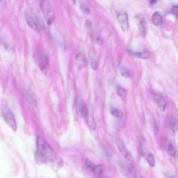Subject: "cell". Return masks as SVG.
<instances>
[{"label":"cell","instance_id":"16","mask_svg":"<svg viewBox=\"0 0 178 178\" xmlns=\"http://www.w3.org/2000/svg\"><path fill=\"white\" fill-rule=\"evenodd\" d=\"M91 37L94 42L98 44L101 45L102 43V39L98 34L95 32H93L91 34Z\"/></svg>","mask_w":178,"mask_h":178},{"label":"cell","instance_id":"6","mask_svg":"<svg viewBox=\"0 0 178 178\" xmlns=\"http://www.w3.org/2000/svg\"><path fill=\"white\" fill-rule=\"evenodd\" d=\"M117 19L122 31L125 32L128 31L129 28L128 14L126 13L120 14L117 15Z\"/></svg>","mask_w":178,"mask_h":178},{"label":"cell","instance_id":"17","mask_svg":"<svg viewBox=\"0 0 178 178\" xmlns=\"http://www.w3.org/2000/svg\"><path fill=\"white\" fill-rule=\"evenodd\" d=\"M146 158L148 162L150 165L152 167H154L155 164V161L153 154L150 153V152H147L146 155Z\"/></svg>","mask_w":178,"mask_h":178},{"label":"cell","instance_id":"12","mask_svg":"<svg viewBox=\"0 0 178 178\" xmlns=\"http://www.w3.org/2000/svg\"><path fill=\"white\" fill-rule=\"evenodd\" d=\"M86 122L89 128L92 129H95L96 128V125L94 117L89 112L84 117Z\"/></svg>","mask_w":178,"mask_h":178},{"label":"cell","instance_id":"19","mask_svg":"<svg viewBox=\"0 0 178 178\" xmlns=\"http://www.w3.org/2000/svg\"><path fill=\"white\" fill-rule=\"evenodd\" d=\"M26 96L28 101L31 105L34 108H37V104L35 99L29 92H27Z\"/></svg>","mask_w":178,"mask_h":178},{"label":"cell","instance_id":"7","mask_svg":"<svg viewBox=\"0 0 178 178\" xmlns=\"http://www.w3.org/2000/svg\"><path fill=\"white\" fill-rule=\"evenodd\" d=\"M154 100L158 108L164 112L167 107V103L165 99L161 95L154 93L153 94Z\"/></svg>","mask_w":178,"mask_h":178},{"label":"cell","instance_id":"22","mask_svg":"<svg viewBox=\"0 0 178 178\" xmlns=\"http://www.w3.org/2000/svg\"><path fill=\"white\" fill-rule=\"evenodd\" d=\"M85 163L86 167L87 169L92 172L95 165L92 161L88 159H85Z\"/></svg>","mask_w":178,"mask_h":178},{"label":"cell","instance_id":"29","mask_svg":"<svg viewBox=\"0 0 178 178\" xmlns=\"http://www.w3.org/2000/svg\"><path fill=\"white\" fill-rule=\"evenodd\" d=\"M35 1L37 2H39V3H41V2L43 1L42 0H35Z\"/></svg>","mask_w":178,"mask_h":178},{"label":"cell","instance_id":"27","mask_svg":"<svg viewBox=\"0 0 178 178\" xmlns=\"http://www.w3.org/2000/svg\"><path fill=\"white\" fill-rule=\"evenodd\" d=\"M7 5L6 0H0V7L2 8H5Z\"/></svg>","mask_w":178,"mask_h":178},{"label":"cell","instance_id":"9","mask_svg":"<svg viewBox=\"0 0 178 178\" xmlns=\"http://www.w3.org/2000/svg\"><path fill=\"white\" fill-rule=\"evenodd\" d=\"M76 66L79 69L85 68L87 63L86 57L82 53H79L76 55Z\"/></svg>","mask_w":178,"mask_h":178},{"label":"cell","instance_id":"2","mask_svg":"<svg viewBox=\"0 0 178 178\" xmlns=\"http://www.w3.org/2000/svg\"><path fill=\"white\" fill-rule=\"evenodd\" d=\"M117 145L119 151L123 156L126 161L128 166V170L131 172L135 166V163L133 157L131 152L126 148L124 143L121 139H118L116 141Z\"/></svg>","mask_w":178,"mask_h":178},{"label":"cell","instance_id":"24","mask_svg":"<svg viewBox=\"0 0 178 178\" xmlns=\"http://www.w3.org/2000/svg\"><path fill=\"white\" fill-rule=\"evenodd\" d=\"M117 93L118 95L122 99L125 98L126 96V92L125 90L121 87H118Z\"/></svg>","mask_w":178,"mask_h":178},{"label":"cell","instance_id":"11","mask_svg":"<svg viewBox=\"0 0 178 178\" xmlns=\"http://www.w3.org/2000/svg\"><path fill=\"white\" fill-rule=\"evenodd\" d=\"M152 21L153 24L156 26H159L162 24L163 18L161 14L156 11L152 16Z\"/></svg>","mask_w":178,"mask_h":178},{"label":"cell","instance_id":"20","mask_svg":"<svg viewBox=\"0 0 178 178\" xmlns=\"http://www.w3.org/2000/svg\"><path fill=\"white\" fill-rule=\"evenodd\" d=\"M170 127L174 132H176V131H177L178 121L177 119L174 118L171 120L170 122Z\"/></svg>","mask_w":178,"mask_h":178},{"label":"cell","instance_id":"13","mask_svg":"<svg viewBox=\"0 0 178 178\" xmlns=\"http://www.w3.org/2000/svg\"><path fill=\"white\" fill-rule=\"evenodd\" d=\"M128 52L133 56L141 59H147L150 57V53L147 50L142 52H134L130 50Z\"/></svg>","mask_w":178,"mask_h":178},{"label":"cell","instance_id":"1","mask_svg":"<svg viewBox=\"0 0 178 178\" xmlns=\"http://www.w3.org/2000/svg\"><path fill=\"white\" fill-rule=\"evenodd\" d=\"M37 143V149L35 153L41 157L45 162L54 161L56 160V154L43 138L38 136Z\"/></svg>","mask_w":178,"mask_h":178},{"label":"cell","instance_id":"26","mask_svg":"<svg viewBox=\"0 0 178 178\" xmlns=\"http://www.w3.org/2000/svg\"><path fill=\"white\" fill-rule=\"evenodd\" d=\"M91 65L92 68L94 70H96L98 68V63L94 59L91 60Z\"/></svg>","mask_w":178,"mask_h":178},{"label":"cell","instance_id":"25","mask_svg":"<svg viewBox=\"0 0 178 178\" xmlns=\"http://www.w3.org/2000/svg\"><path fill=\"white\" fill-rule=\"evenodd\" d=\"M178 8L177 5H174L172 7L170 11V13L176 17L178 16Z\"/></svg>","mask_w":178,"mask_h":178},{"label":"cell","instance_id":"21","mask_svg":"<svg viewBox=\"0 0 178 178\" xmlns=\"http://www.w3.org/2000/svg\"><path fill=\"white\" fill-rule=\"evenodd\" d=\"M110 113L111 114L117 118H121L123 117V114L121 111L116 108L111 110Z\"/></svg>","mask_w":178,"mask_h":178},{"label":"cell","instance_id":"15","mask_svg":"<svg viewBox=\"0 0 178 178\" xmlns=\"http://www.w3.org/2000/svg\"><path fill=\"white\" fill-rule=\"evenodd\" d=\"M84 105L81 101L79 100H77L76 103V112L78 116L79 117H83V111Z\"/></svg>","mask_w":178,"mask_h":178},{"label":"cell","instance_id":"4","mask_svg":"<svg viewBox=\"0 0 178 178\" xmlns=\"http://www.w3.org/2000/svg\"><path fill=\"white\" fill-rule=\"evenodd\" d=\"M2 115L6 123L14 131H16L17 129V121L12 111L8 108H5L2 112Z\"/></svg>","mask_w":178,"mask_h":178},{"label":"cell","instance_id":"23","mask_svg":"<svg viewBox=\"0 0 178 178\" xmlns=\"http://www.w3.org/2000/svg\"><path fill=\"white\" fill-rule=\"evenodd\" d=\"M168 151L169 153L172 156L174 157L176 154V151L175 147L172 143H168Z\"/></svg>","mask_w":178,"mask_h":178},{"label":"cell","instance_id":"8","mask_svg":"<svg viewBox=\"0 0 178 178\" xmlns=\"http://www.w3.org/2000/svg\"><path fill=\"white\" fill-rule=\"evenodd\" d=\"M25 19L27 24L32 29L36 32L40 31V28L34 18L28 12L25 13Z\"/></svg>","mask_w":178,"mask_h":178},{"label":"cell","instance_id":"5","mask_svg":"<svg viewBox=\"0 0 178 178\" xmlns=\"http://www.w3.org/2000/svg\"><path fill=\"white\" fill-rule=\"evenodd\" d=\"M135 19L138 31L142 35L144 36L146 31V22L144 16L141 14H138L135 15Z\"/></svg>","mask_w":178,"mask_h":178},{"label":"cell","instance_id":"18","mask_svg":"<svg viewBox=\"0 0 178 178\" xmlns=\"http://www.w3.org/2000/svg\"><path fill=\"white\" fill-rule=\"evenodd\" d=\"M103 169L102 166L101 165H95L92 172L96 176H100L102 174Z\"/></svg>","mask_w":178,"mask_h":178},{"label":"cell","instance_id":"10","mask_svg":"<svg viewBox=\"0 0 178 178\" xmlns=\"http://www.w3.org/2000/svg\"><path fill=\"white\" fill-rule=\"evenodd\" d=\"M49 64V60L45 55H41L39 60V66L43 71H47Z\"/></svg>","mask_w":178,"mask_h":178},{"label":"cell","instance_id":"3","mask_svg":"<svg viewBox=\"0 0 178 178\" xmlns=\"http://www.w3.org/2000/svg\"><path fill=\"white\" fill-rule=\"evenodd\" d=\"M43 14L47 24L50 25L53 22L54 13L51 5L47 0H44L41 3Z\"/></svg>","mask_w":178,"mask_h":178},{"label":"cell","instance_id":"14","mask_svg":"<svg viewBox=\"0 0 178 178\" xmlns=\"http://www.w3.org/2000/svg\"><path fill=\"white\" fill-rule=\"evenodd\" d=\"M120 71L121 75L125 78H130L132 76V73L130 69L126 67H120Z\"/></svg>","mask_w":178,"mask_h":178},{"label":"cell","instance_id":"28","mask_svg":"<svg viewBox=\"0 0 178 178\" xmlns=\"http://www.w3.org/2000/svg\"><path fill=\"white\" fill-rule=\"evenodd\" d=\"M158 0H149V3L150 5L153 6L156 4Z\"/></svg>","mask_w":178,"mask_h":178}]
</instances>
